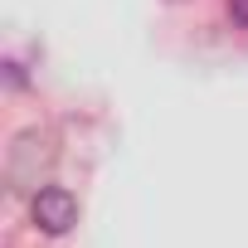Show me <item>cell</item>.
I'll return each mask as SVG.
<instances>
[{
    "label": "cell",
    "instance_id": "6da1fadb",
    "mask_svg": "<svg viewBox=\"0 0 248 248\" xmlns=\"http://www.w3.org/2000/svg\"><path fill=\"white\" fill-rule=\"evenodd\" d=\"M54 161H59V146H54L49 132H39V127L20 132L10 141V151H5V185H10V195H30L34 200L49 185Z\"/></svg>",
    "mask_w": 248,
    "mask_h": 248
},
{
    "label": "cell",
    "instance_id": "7a4b0ae2",
    "mask_svg": "<svg viewBox=\"0 0 248 248\" xmlns=\"http://www.w3.org/2000/svg\"><path fill=\"white\" fill-rule=\"evenodd\" d=\"M30 219L44 229V233H68L73 224H78V200L63 190V185H44L34 200H30Z\"/></svg>",
    "mask_w": 248,
    "mask_h": 248
},
{
    "label": "cell",
    "instance_id": "3957f363",
    "mask_svg": "<svg viewBox=\"0 0 248 248\" xmlns=\"http://www.w3.org/2000/svg\"><path fill=\"white\" fill-rule=\"evenodd\" d=\"M229 20L238 30H248V0H229Z\"/></svg>",
    "mask_w": 248,
    "mask_h": 248
},
{
    "label": "cell",
    "instance_id": "277c9868",
    "mask_svg": "<svg viewBox=\"0 0 248 248\" xmlns=\"http://www.w3.org/2000/svg\"><path fill=\"white\" fill-rule=\"evenodd\" d=\"M170 5H180V0H170Z\"/></svg>",
    "mask_w": 248,
    "mask_h": 248
}]
</instances>
